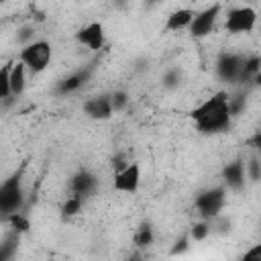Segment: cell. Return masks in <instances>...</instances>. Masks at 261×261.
<instances>
[{"mask_svg": "<svg viewBox=\"0 0 261 261\" xmlns=\"http://www.w3.org/2000/svg\"><path fill=\"white\" fill-rule=\"evenodd\" d=\"M190 118L202 135H220L226 133L232 124V114L228 108V94L226 92H216L204 102H200L192 112Z\"/></svg>", "mask_w": 261, "mask_h": 261, "instance_id": "obj_1", "label": "cell"}, {"mask_svg": "<svg viewBox=\"0 0 261 261\" xmlns=\"http://www.w3.org/2000/svg\"><path fill=\"white\" fill-rule=\"evenodd\" d=\"M24 206V165L0 181V220Z\"/></svg>", "mask_w": 261, "mask_h": 261, "instance_id": "obj_2", "label": "cell"}, {"mask_svg": "<svg viewBox=\"0 0 261 261\" xmlns=\"http://www.w3.org/2000/svg\"><path fill=\"white\" fill-rule=\"evenodd\" d=\"M53 59V47L47 41H31L24 43V47L18 53V61L27 67V71L31 75H39L43 73Z\"/></svg>", "mask_w": 261, "mask_h": 261, "instance_id": "obj_3", "label": "cell"}, {"mask_svg": "<svg viewBox=\"0 0 261 261\" xmlns=\"http://www.w3.org/2000/svg\"><path fill=\"white\" fill-rule=\"evenodd\" d=\"M196 212L200 218L204 220H210L214 216H218L224 206H226V188L224 186H214V188H208L204 192H200L196 196Z\"/></svg>", "mask_w": 261, "mask_h": 261, "instance_id": "obj_4", "label": "cell"}, {"mask_svg": "<svg viewBox=\"0 0 261 261\" xmlns=\"http://www.w3.org/2000/svg\"><path fill=\"white\" fill-rule=\"evenodd\" d=\"M255 24H257V10L249 4L234 6L224 16V29L234 35H247L255 29Z\"/></svg>", "mask_w": 261, "mask_h": 261, "instance_id": "obj_5", "label": "cell"}, {"mask_svg": "<svg viewBox=\"0 0 261 261\" xmlns=\"http://www.w3.org/2000/svg\"><path fill=\"white\" fill-rule=\"evenodd\" d=\"M141 163L139 161H126L114 171L112 177V190L118 194H137L141 186Z\"/></svg>", "mask_w": 261, "mask_h": 261, "instance_id": "obj_6", "label": "cell"}, {"mask_svg": "<svg viewBox=\"0 0 261 261\" xmlns=\"http://www.w3.org/2000/svg\"><path fill=\"white\" fill-rule=\"evenodd\" d=\"M243 65H245V53L224 51L216 59V75L222 82L241 84L243 82Z\"/></svg>", "mask_w": 261, "mask_h": 261, "instance_id": "obj_7", "label": "cell"}, {"mask_svg": "<svg viewBox=\"0 0 261 261\" xmlns=\"http://www.w3.org/2000/svg\"><path fill=\"white\" fill-rule=\"evenodd\" d=\"M220 12H222V4H220V2H214V4L206 6V8L200 10V12H194V18H192V22H190V27H188L190 35H192L194 39H204V37H208V35L214 31Z\"/></svg>", "mask_w": 261, "mask_h": 261, "instance_id": "obj_8", "label": "cell"}, {"mask_svg": "<svg viewBox=\"0 0 261 261\" xmlns=\"http://www.w3.org/2000/svg\"><path fill=\"white\" fill-rule=\"evenodd\" d=\"M75 41L86 47L88 51L92 53H98L104 49L106 45V31H104V24L100 20H94V22H88L84 24L77 33H75Z\"/></svg>", "mask_w": 261, "mask_h": 261, "instance_id": "obj_9", "label": "cell"}, {"mask_svg": "<svg viewBox=\"0 0 261 261\" xmlns=\"http://www.w3.org/2000/svg\"><path fill=\"white\" fill-rule=\"evenodd\" d=\"M222 186L226 190H232V192H241L245 190V184H247V173H245V159L237 157L232 161H228L224 167H222Z\"/></svg>", "mask_w": 261, "mask_h": 261, "instance_id": "obj_10", "label": "cell"}, {"mask_svg": "<svg viewBox=\"0 0 261 261\" xmlns=\"http://www.w3.org/2000/svg\"><path fill=\"white\" fill-rule=\"evenodd\" d=\"M82 112L90 120H108L114 114L112 104H110V94H100V96H92V98L84 100Z\"/></svg>", "mask_w": 261, "mask_h": 261, "instance_id": "obj_11", "label": "cell"}, {"mask_svg": "<svg viewBox=\"0 0 261 261\" xmlns=\"http://www.w3.org/2000/svg\"><path fill=\"white\" fill-rule=\"evenodd\" d=\"M90 75H92V69H90V67H84V69H77V71L65 75L63 80L57 82V86H55V94H59V96L75 94L77 90L84 88V84L88 82Z\"/></svg>", "mask_w": 261, "mask_h": 261, "instance_id": "obj_12", "label": "cell"}, {"mask_svg": "<svg viewBox=\"0 0 261 261\" xmlns=\"http://www.w3.org/2000/svg\"><path fill=\"white\" fill-rule=\"evenodd\" d=\"M98 188V179L90 169H80L73 177H71V194L82 196L84 200L90 198Z\"/></svg>", "mask_w": 261, "mask_h": 261, "instance_id": "obj_13", "label": "cell"}, {"mask_svg": "<svg viewBox=\"0 0 261 261\" xmlns=\"http://www.w3.org/2000/svg\"><path fill=\"white\" fill-rule=\"evenodd\" d=\"M27 77L29 71L20 61H10V73H8V82H10V96H22L27 90Z\"/></svg>", "mask_w": 261, "mask_h": 261, "instance_id": "obj_14", "label": "cell"}, {"mask_svg": "<svg viewBox=\"0 0 261 261\" xmlns=\"http://www.w3.org/2000/svg\"><path fill=\"white\" fill-rule=\"evenodd\" d=\"M192 18H194V10L192 8H175L165 18V31H169V33L188 31Z\"/></svg>", "mask_w": 261, "mask_h": 261, "instance_id": "obj_15", "label": "cell"}, {"mask_svg": "<svg viewBox=\"0 0 261 261\" xmlns=\"http://www.w3.org/2000/svg\"><path fill=\"white\" fill-rule=\"evenodd\" d=\"M259 71H261V57L257 53H249L245 55V65H243V82H253L259 77Z\"/></svg>", "mask_w": 261, "mask_h": 261, "instance_id": "obj_16", "label": "cell"}, {"mask_svg": "<svg viewBox=\"0 0 261 261\" xmlns=\"http://www.w3.org/2000/svg\"><path fill=\"white\" fill-rule=\"evenodd\" d=\"M153 241H155V230H153V224L151 222H141L139 226H137V230H135V234H133V243L137 245V247H149V245H153Z\"/></svg>", "mask_w": 261, "mask_h": 261, "instance_id": "obj_17", "label": "cell"}, {"mask_svg": "<svg viewBox=\"0 0 261 261\" xmlns=\"http://www.w3.org/2000/svg\"><path fill=\"white\" fill-rule=\"evenodd\" d=\"M4 222H6L14 232H18V234H22V232H27V230L31 228V220H29V216H27L22 210L10 212V214L4 218Z\"/></svg>", "mask_w": 261, "mask_h": 261, "instance_id": "obj_18", "label": "cell"}, {"mask_svg": "<svg viewBox=\"0 0 261 261\" xmlns=\"http://www.w3.org/2000/svg\"><path fill=\"white\" fill-rule=\"evenodd\" d=\"M210 232H212L210 220H204V218H200L198 222H194V224L188 228V237H190L192 243H202V241H206V239L210 237Z\"/></svg>", "mask_w": 261, "mask_h": 261, "instance_id": "obj_19", "label": "cell"}, {"mask_svg": "<svg viewBox=\"0 0 261 261\" xmlns=\"http://www.w3.org/2000/svg\"><path fill=\"white\" fill-rule=\"evenodd\" d=\"M82 206H84V198L77 196V194H69L61 206V216L67 220V218H73L82 212Z\"/></svg>", "mask_w": 261, "mask_h": 261, "instance_id": "obj_20", "label": "cell"}, {"mask_svg": "<svg viewBox=\"0 0 261 261\" xmlns=\"http://www.w3.org/2000/svg\"><path fill=\"white\" fill-rule=\"evenodd\" d=\"M18 239H20V234L12 230V232H10V234H8V237L2 241V245H0V261L14 257L16 247H18Z\"/></svg>", "mask_w": 261, "mask_h": 261, "instance_id": "obj_21", "label": "cell"}, {"mask_svg": "<svg viewBox=\"0 0 261 261\" xmlns=\"http://www.w3.org/2000/svg\"><path fill=\"white\" fill-rule=\"evenodd\" d=\"M245 173H247V179H251L253 184H257L261 179V159H259V155H251L245 161Z\"/></svg>", "mask_w": 261, "mask_h": 261, "instance_id": "obj_22", "label": "cell"}, {"mask_svg": "<svg viewBox=\"0 0 261 261\" xmlns=\"http://www.w3.org/2000/svg\"><path fill=\"white\" fill-rule=\"evenodd\" d=\"M128 94L124 92V90H116V92H112L110 94V104H112V110L114 112H120V110H124L126 106H128Z\"/></svg>", "mask_w": 261, "mask_h": 261, "instance_id": "obj_23", "label": "cell"}, {"mask_svg": "<svg viewBox=\"0 0 261 261\" xmlns=\"http://www.w3.org/2000/svg\"><path fill=\"white\" fill-rule=\"evenodd\" d=\"M8 73H10V61L0 65V100L10 96V82H8Z\"/></svg>", "mask_w": 261, "mask_h": 261, "instance_id": "obj_24", "label": "cell"}, {"mask_svg": "<svg viewBox=\"0 0 261 261\" xmlns=\"http://www.w3.org/2000/svg\"><path fill=\"white\" fill-rule=\"evenodd\" d=\"M179 84H181V71H179L177 67L167 69L165 75H163V86H165V88H177Z\"/></svg>", "mask_w": 261, "mask_h": 261, "instance_id": "obj_25", "label": "cell"}, {"mask_svg": "<svg viewBox=\"0 0 261 261\" xmlns=\"http://www.w3.org/2000/svg\"><path fill=\"white\" fill-rule=\"evenodd\" d=\"M188 243H192V241H190V237H188V234H184V237L175 243V247L171 249V255H179V253H184V251L188 249Z\"/></svg>", "mask_w": 261, "mask_h": 261, "instance_id": "obj_26", "label": "cell"}, {"mask_svg": "<svg viewBox=\"0 0 261 261\" xmlns=\"http://www.w3.org/2000/svg\"><path fill=\"white\" fill-rule=\"evenodd\" d=\"M259 257H261V247H255L251 253L245 255V259H259Z\"/></svg>", "mask_w": 261, "mask_h": 261, "instance_id": "obj_27", "label": "cell"}, {"mask_svg": "<svg viewBox=\"0 0 261 261\" xmlns=\"http://www.w3.org/2000/svg\"><path fill=\"white\" fill-rule=\"evenodd\" d=\"M151 2H159V0H151Z\"/></svg>", "mask_w": 261, "mask_h": 261, "instance_id": "obj_28", "label": "cell"}, {"mask_svg": "<svg viewBox=\"0 0 261 261\" xmlns=\"http://www.w3.org/2000/svg\"><path fill=\"white\" fill-rule=\"evenodd\" d=\"M0 2H4V0H0Z\"/></svg>", "mask_w": 261, "mask_h": 261, "instance_id": "obj_29", "label": "cell"}]
</instances>
